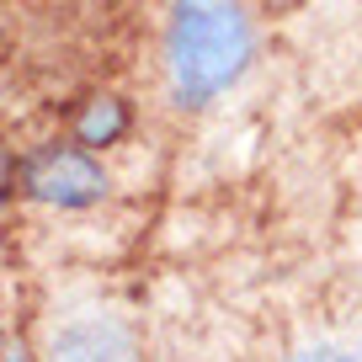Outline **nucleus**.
Listing matches in <instances>:
<instances>
[{"label":"nucleus","instance_id":"nucleus-1","mask_svg":"<svg viewBox=\"0 0 362 362\" xmlns=\"http://www.w3.org/2000/svg\"><path fill=\"white\" fill-rule=\"evenodd\" d=\"M250 54L245 22H240L229 6H214V0H187L170 22V75H176V90L187 102H208L229 80L240 75Z\"/></svg>","mask_w":362,"mask_h":362},{"label":"nucleus","instance_id":"nucleus-2","mask_svg":"<svg viewBox=\"0 0 362 362\" xmlns=\"http://www.w3.org/2000/svg\"><path fill=\"white\" fill-rule=\"evenodd\" d=\"M134 330L117 315H75L54 330L48 362H134Z\"/></svg>","mask_w":362,"mask_h":362},{"label":"nucleus","instance_id":"nucleus-3","mask_svg":"<svg viewBox=\"0 0 362 362\" xmlns=\"http://www.w3.org/2000/svg\"><path fill=\"white\" fill-rule=\"evenodd\" d=\"M27 187H33V197H43V203H90V197H102V165L96 160H86L80 149H54V155H37L33 165H27Z\"/></svg>","mask_w":362,"mask_h":362},{"label":"nucleus","instance_id":"nucleus-4","mask_svg":"<svg viewBox=\"0 0 362 362\" xmlns=\"http://www.w3.org/2000/svg\"><path fill=\"white\" fill-rule=\"evenodd\" d=\"M288 362H362V346H346V341H315V346L293 351Z\"/></svg>","mask_w":362,"mask_h":362},{"label":"nucleus","instance_id":"nucleus-5","mask_svg":"<svg viewBox=\"0 0 362 362\" xmlns=\"http://www.w3.org/2000/svg\"><path fill=\"white\" fill-rule=\"evenodd\" d=\"M6 187H11V160L0 155V192H6Z\"/></svg>","mask_w":362,"mask_h":362}]
</instances>
